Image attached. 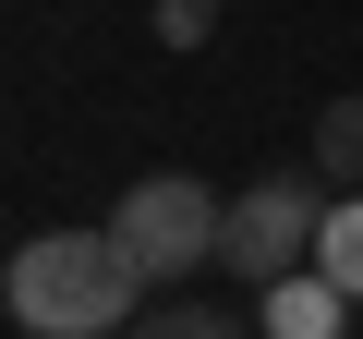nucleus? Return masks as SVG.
Masks as SVG:
<instances>
[{"instance_id": "1", "label": "nucleus", "mask_w": 363, "mask_h": 339, "mask_svg": "<svg viewBox=\"0 0 363 339\" xmlns=\"http://www.w3.org/2000/svg\"><path fill=\"white\" fill-rule=\"evenodd\" d=\"M145 315V267L121 230H37L13 255V327L25 339H121Z\"/></svg>"}, {"instance_id": "2", "label": "nucleus", "mask_w": 363, "mask_h": 339, "mask_svg": "<svg viewBox=\"0 0 363 339\" xmlns=\"http://www.w3.org/2000/svg\"><path fill=\"white\" fill-rule=\"evenodd\" d=\"M327 206H339V182L303 157V170H267V182H242L230 194V218H218V267L230 279H279V267H315V230H327Z\"/></svg>"}, {"instance_id": "3", "label": "nucleus", "mask_w": 363, "mask_h": 339, "mask_svg": "<svg viewBox=\"0 0 363 339\" xmlns=\"http://www.w3.org/2000/svg\"><path fill=\"white\" fill-rule=\"evenodd\" d=\"M218 218H230V194H206L194 170H157V182H133V194L109 206V230H121V255L145 267V291L218 267Z\"/></svg>"}, {"instance_id": "4", "label": "nucleus", "mask_w": 363, "mask_h": 339, "mask_svg": "<svg viewBox=\"0 0 363 339\" xmlns=\"http://www.w3.org/2000/svg\"><path fill=\"white\" fill-rule=\"evenodd\" d=\"M255 327H267V339H339V327H351V291H339L327 267H279L267 303H255Z\"/></svg>"}, {"instance_id": "5", "label": "nucleus", "mask_w": 363, "mask_h": 339, "mask_svg": "<svg viewBox=\"0 0 363 339\" xmlns=\"http://www.w3.org/2000/svg\"><path fill=\"white\" fill-rule=\"evenodd\" d=\"M315 170H327L339 194H363V97H327L315 109Z\"/></svg>"}, {"instance_id": "6", "label": "nucleus", "mask_w": 363, "mask_h": 339, "mask_svg": "<svg viewBox=\"0 0 363 339\" xmlns=\"http://www.w3.org/2000/svg\"><path fill=\"white\" fill-rule=\"evenodd\" d=\"M121 339H267V327H242V315H218V303H145Z\"/></svg>"}, {"instance_id": "7", "label": "nucleus", "mask_w": 363, "mask_h": 339, "mask_svg": "<svg viewBox=\"0 0 363 339\" xmlns=\"http://www.w3.org/2000/svg\"><path fill=\"white\" fill-rule=\"evenodd\" d=\"M315 267H327V279L363 303V194H339V206H327V230H315Z\"/></svg>"}, {"instance_id": "8", "label": "nucleus", "mask_w": 363, "mask_h": 339, "mask_svg": "<svg viewBox=\"0 0 363 339\" xmlns=\"http://www.w3.org/2000/svg\"><path fill=\"white\" fill-rule=\"evenodd\" d=\"M157 37H169V49H206V37H218V0H157Z\"/></svg>"}]
</instances>
